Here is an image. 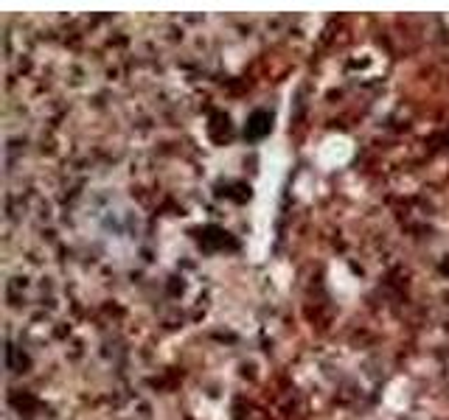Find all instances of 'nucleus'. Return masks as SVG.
Instances as JSON below:
<instances>
[{"instance_id": "f257e3e1", "label": "nucleus", "mask_w": 449, "mask_h": 420, "mask_svg": "<svg viewBox=\"0 0 449 420\" xmlns=\"http://www.w3.org/2000/svg\"><path fill=\"white\" fill-rule=\"evenodd\" d=\"M269 126H272V115L269 112H253L250 124H247V138H262L267 135Z\"/></svg>"}]
</instances>
